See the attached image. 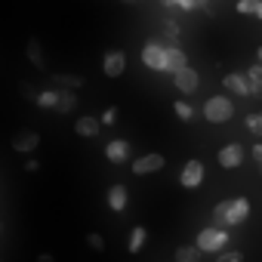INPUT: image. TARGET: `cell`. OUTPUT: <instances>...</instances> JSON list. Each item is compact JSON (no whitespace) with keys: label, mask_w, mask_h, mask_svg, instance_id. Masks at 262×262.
Here are the masks:
<instances>
[{"label":"cell","mask_w":262,"mask_h":262,"mask_svg":"<svg viewBox=\"0 0 262 262\" xmlns=\"http://www.w3.org/2000/svg\"><path fill=\"white\" fill-rule=\"evenodd\" d=\"M173 111H176V117H179V120H185V123H188V120H194V108H191V102H185V99H179V102L173 105Z\"/></svg>","instance_id":"obj_22"},{"label":"cell","mask_w":262,"mask_h":262,"mask_svg":"<svg viewBox=\"0 0 262 262\" xmlns=\"http://www.w3.org/2000/svg\"><path fill=\"white\" fill-rule=\"evenodd\" d=\"M216 262H244V253L241 250H228V253H219Z\"/></svg>","instance_id":"obj_29"},{"label":"cell","mask_w":262,"mask_h":262,"mask_svg":"<svg viewBox=\"0 0 262 262\" xmlns=\"http://www.w3.org/2000/svg\"><path fill=\"white\" fill-rule=\"evenodd\" d=\"M74 133L77 136H83V139H96L99 133H102V126H99V117H80L77 123H74Z\"/></svg>","instance_id":"obj_13"},{"label":"cell","mask_w":262,"mask_h":262,"mask_svg":"<svg viewBox=\"0 0 262 262\" xmlns=\"http://www.w3.org/2000/svg\"><path fill=\"white\" fill-rule=\"evenodd\" d=\"M0 231H4V222H0Z\"/></svg>","instance_id":"obj_33"},{"label":"cell","mask_w":262,"mask_h":262,"mask_svg":"<svg viewBox=\"0 0 262 262\" xmlns=\"http://www.w3.org/2000/svg\"><path fill=\"white\" fill-rule=\"evenodd\" d=\"M86 247H90L93 253H105V237H102L99 231H90V234H86Z\"/></svg>","instance_id":"obj_25"},{"label":"cell","mask_w":262,"mask_h":262,"mask_svg":"<svg viewBox=\"0 0 262 262\" xmlns=\"http://www.w3.org/2000/svg\"><path fill=\"white\" fill-rule=\"evenodd\" d=\"M161 47H164V71H167V74H179V71L188 65L185 53H182L176 43H161Z\"/></svg>","instance_id":"obj_4"},{"label":"cell","mask_w":262,"mask_h":262,"mask_svg":"<svg viewBox=\"0 0 262 262\" xmlns=\"http://www.w3.org/2000/svg\"><path fill=\"white\" fill-rule=\"evenodd\" d=\"M34 148H40V133H34V129H22V133L13 136V151L31 155Z\"/></svg>","instance_id":"obj_9"},{"label":"cell","mask_w":262,"mask_h":262,"mask_svg":"<svg viewBox=\"0 0 262 262\" xmlns=\"http://www.w3.org/2000/svg\"><path fill=\"white\" fill-rule=\"evenodd\" d=\"M142 62L151 68V71H164V47L158 40H148L142 47Z\"/></svg>","instance_id":"obj_11"},{"label":"cell","mask_w":262,"mask_h":262,"mask_svg":"<svg viewBox=\"0 0 262 262\" xmlns=\"http://www.w3.org/2000/svg\"><path fill=\"white\" fill-rule=\"evenodd\" d=\"M244 80H247L250 96H259V93H262V65H259V62H256V65H250V71L244 74Z\"/></svg>","instance_id":"obj_16"},{"label":"cell","mask_w":262,"mask_h":262,"mask_svg":"<svg viewBox=\"0 0 262 262\" xmlns=\"http://www.w3.org/2000/svg\"><path fill=\"white\" fill-rule=\"evenodd\" d=\"M53 80H56V90H65V93H77L83 86L80 74H53Z\"/></svg>","instance_id":"obj_15"},{"label":"cell","mask_w":262,"mask_h":262,"mask_svg":"<svg viewBox=\"0 0 262 262\" xmlns=\"http://www.w3.org/2000/svg\"><path fill=\"white\" fill-rule=\"evenodd\" d=\"M204 117H207L210 123H225V120L234 117V102H231L225 93H216V96H210V99L204 102Z\"/></svg>","instance_id":"obj_2"},{"label":"cell","mask_w":262,"mask_h":262,"mask_svg":"<svg viewBox=\"0 0 262 262\" xmlns=\"http://www.w3.org/2000/svg\"><path fill=\"white\" fill-rule=\"evenodd\" d=\"M176 262H201L198 247H179L176 250Z\"/></svg>","instance_id":"obj_24"},{"label":"cell","mask_w":262,"mask_h":262,"mask_svg":"<svg viewBox=\"0 0 262 262\" xmlns=\"http://www.w3.org/2000/svg\"><path fill=\"white\" fill-rule=\"evenodd\" d=\"M237 13L241 16H262V4H259V0H237Z\"/></svg>","instance_id":"obj_21"},{"label":"cell","mask_w":262,"mask_h":262,"mask_svg":"<svg viewBox=\"0 0 262 262\" xmlns=\"http://www.w3.org/2000/svg\"><path fill=\"white\" fill-rule=\"evenodd\" d=\"M216 161H219V167H222V170H237V167L244 164V148H241L237 142H228L225 148H219Z\"/></svg>","instance_id":"obj_7"},{"label":"cell","mask_w":262,"mask_h":262,"mask_svg":"<svg viewBox=\"0 0 262 262\" xmlns=\"http://www.w3.org/2000/svg\"><path fill=\"white\" fill-rule=\"evenodd\" d=\"M250 155H253V161H256V164H262V142H256V145L250 148Z\"/></svg>","instance_id":"obj_30"},{"label":"cell","mask_w":262,"mask_h":262,"mask_svg":"<svg viewBox=\"0 0 262 262\" xmlns=\"http://www.w3.org/2000/svg\"><path fill=\"white\" fill-rule=\"evenodd\" d=\"M37 262H53V256H50V253H40V256H37Z\"/></svg>","instance_id":"obj_32"},{"label":"cell","mask_w":262,"mask_h":262,"mask_svg":"<svg viewBox=\"0 0 262 262\" xmlns=\"http://www.w3.org/2000/svg\"><path fill=\"white\" fill-rule=\"evenodd\" d=\"M222 86H225L228 93H237V96H250L244 74H225V77H222Z\"/></svg>","instance_id":"obj_18"},{"label":"cell","mask_w":262,"mask_h":262,"mask_svg":"<svg viewBox=\"0 0 262 262\" xmlns=\"http://www.w3.org/2000/svg\"><path fill=\"white\" fill-rule=\"evenodd\" d=\"M129 155H133V145H129L126 139H114V142L105 145V158L111 164H123V161H129Z\"/></svg>","instance_id":"obj_12"},{"label":"cell","mask_w":262,"mask_h":262,"mask_svg":"<svg viewBox=\"0 0 262 262\" xmlns=\"http://www.w3.org/2000/svg\"><path fill=\"white\" fill-rule=\"evenodd\" d=\"M108 207H111L114 213H123V210H126V185H123V182H114V185L108 188Z\"/></svg>","instance_id":"obj_14"},{"label":"cell","mask_w":262,"mask_h":262,"mask_svg":"<svg viewBox=\"0 0 262 262\" xmlns=\"http://www.w3.org/2000/svg\"><path fill=\"white\" fill-rule=\"evenodd\" d=\"M34 105L37 108H56V90H43L34 96Z\"/></svg>","instance_id":"obj_23"},{"label":"cell","mask_w":262,"mask_h":262,"mask_svg":"<svg viewBox=\"0 0 262 262\" xmlns=\"http://www.w3.org/2000/svg\"><path fill=\"white\" fill-rule=\"evenodd\" d=\"M102 71H105V77H120L123 71H126V56H123V50H108L105 53V59H102Z\"/></svg>","instance_id":"obj_5"},{"label":"cell","mask_w":262,"mask_h":262,"mask_svg":"<svg viewBox=\"0 0 262 262\" xmlns=\"http://www.w3.org/2000/svg\"><path fill=\"white\" fill-rule=\"evenodd\" d=\"M201 182H204V164L201 161H188L182 167V173H179V185L182 188H198Z\"/></svg>","instance_id":"obj_8"},{"label":"cell","mask_w":262,"mask_h":262,"mask_svg":"<svg viewBox=\"0 0 262 262\" xmlns=\"http://www.w3.org/2000/svg\"><path fill=\"white\" fill-rule=\"evenodd\" d=\"M37 167H40V164H37V161H34V158H28V161H25V170H28V173H34V170H37Z\"/></svg>","instance_id":"obj_31"},{"label":"cell","mask_w":262,"mask_h":262,"mask_svg":"<svg viewBox=\"0 0 262 262\" xmlns=\"http://www.w3.org/2000/svg\"><path fill=\"white\" fill-rule=\"evenodd\" d=\"M117 114H120V111H117L114 105H111V108H105V111H102V117H99V126H114V123H117Z\"/></svg>","instance_id":"obj_26"},{"label":"cell","mask_w":262,"mask_h":262,"mask_svg":"<svg viewBox=\"0 0 262 262\" xmlns=\"http://www.w3.org/2000/svg\"><path fill=\"white\" fill-rule=\"evenodd\" d=\"M247 129L253 136H259L262 133V114H247Z\"/></svg>","instance_id":"obj_27"},{"label":"cell","mask_w":262,"mask_h":262,"mask_svg":"<svg viewBox=\"0 0 262 262\" xmlns=\"http://www.w3.org/2000/svg\"><path fill=\"white\" fill-rule=\"evenodd\" d=\"M173 83H176V90H179V93L191 96V93H198V86H201V74H198L191 65H185L179 74H173Z\"/></svg>","instance_id":"obj_6"},{"label":"cell","mask_w":262,"mask_h":262,"mask_svg":"<svg viewBox=\"0 0 262 262\" xmlns=\"http://www.w3.org/2000/svg\"><path fill=\"white\" fill-rule=\"evenodd\" d=\"M194 247H198V253H201V256H204V253H222V250L228 247V231H219V228H204V231L198 234Z\"/></svg>","instance_id":"obj_3"},{"label":"cell","mask_w":262,"mask_h":262,"mask_svg":"<svg viewBox=\"0 0 262 262\" xmlns=\"http://www.w3.org/2000/svg\"><path fill=\"white\" fill-rule=\"evenodd\" d=\"M145 241H148V231H145L142 225H136L133 231H129V244H126V250H129V253H133V256H136V253H142V247H145Z\"/></svg>","instance_id":"obj_19"},{"label":"cell","mask_w":262,"mask_h":262,"mask_svg":"<svg viewBox=\"0 0 262 262\" xmlns=\"http://www.w3.org/2000/svg\"><path fill=\"white\" fill-rule=\"evenodd\" d=\"M164 155H142V158H136L133 161V173L136 176H148V173H158V170H164Z\"/></svg>","instance_id":"obj_10"},{"label":"cell","mask_w":262,"mask_h":262,"mask_svg":"<svg viewBox=\"0 0 262 262\" xmlns=\"http://www.w3.org/2000/svg\"><path fill=\"white\" fill-rule=\"evenodd\" d=\"M247 216H250V201H247V198H231V201L216 204V210H213V225H210V228L225 231V228H234V225L247 222Z\"/></svg>","instance_id":"obj_1"},{"label":"cell","mask_w":262,"mask_h":262,"mask_svg":"<svg viewBox=\"0 0 262 262\" xmlns=\"http://www.w3.org/2000/svg\"><path fill=\"white\" fill-rule=\"evenodd\" d=\"M77 93H65V90H56V108L53 111H62V114H68V111H74L77 108Z\"/></svg>","instance_id":"obj_17"},{"label":"cell","mask_w":262,"mask_h":262,"mask_svg":"<svg viewBox=\"0 0 262 262\" xmlns=\"http://www.w3.org/2000/svg\"><path fill=\"white\" fill-rule=\"evenodd\" d=\"M164 31H167V37H170V40H176V37L182 34V28H179V22H176V19H164Z\"/></svg>","instance_id":"obj_28"},{"label":"cell","mask_w":262,"mask_h":262,"mask_svg":"<svg viewBox=\"0 0 262 262\" xmlns=\"http://www.w3.org/2000/svg\"><path fill=\"white\" fill-rule=\"evenodd\" d=\"M28 62H31L34 68H43V65H47V59H43V50H40V40H37V37H31V40H28Z\"/></svg>","instance_id":"obj_20"}]
</instances>
